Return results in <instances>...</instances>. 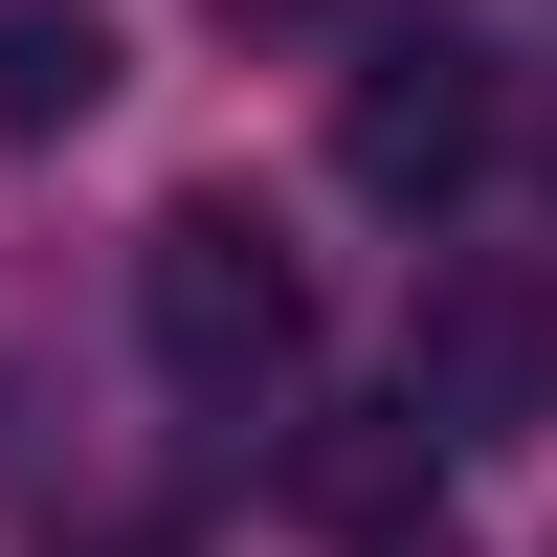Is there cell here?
<instances>
[{
    "label": "cell",
    "instance_id": "obj_2",
    "mask_svg": "<svg viewBox=\"0 0 557 557\" xmlns=\"http://www.w3.org/2000/svg\"><path fill=\"white\" fill-rule=\"evenodd\" d=\"M401 401H424V446H513V424H557V268H513V246L424 268Z\"/></svg>",
    "mask_w": 557,
    "mask_h": 557
},
{
    "label": "cell",
    "instance_id": "obj_4",
    "mask_svg": "<svg viewBox=\"0 0 557 557\" xmlns=\"http://www.w3.org/2000/svg\"><path fill=\"white\" fill-rule=\"evenodd\" d=\"M424 491H446L424 401H380V424H312V446H290V513H312V535H357V557H380V535H424Z\"/></svg>",
    "mask_w": 557,
    "mask_h": 557
},
{
    "label": "cell",
    "instance_id": "obj_6",
    "mask_svg": "<svg viewBox=\"0 0 557 557\" xmlns=\"http://www.w3.org/2000/svg\"><path fill=\"white\" fill-rule=\"evenodd\" d=\"M223 23H312V0H223Z\"/></svg>",
    "mask_w": 557,
    "mask_h": 557
},
{
    "label": "cell",
    "instance_id": "obj_3",
    "mask_svg": "<svg viewBox=\"0 0 557 557\" xmlns=\"http://www.w3.org/2000/svg\"><path fill=\"white\" fill-rule=\"evenodd\" d=\"M469 157H491V45H469V23H357V67H335V178H357V201H446Z\"/></svg>",
    "mask_w": 557,
    "mask_h": 557
},
{
    "label": "cell",
    "instance_id": "obj_1",
    "mask_svg": "<svg viewBox=\"0 0 557 557\" xmlns=\"http://www.w3.org/2000/svg\"><path fill=\"white\" fill-rule=\"evenodd\" d=\"M134 335H157L178 401H290V380H312V246L201 178V201L134 223Z\"/></svg>",
    "mask_w": 557,
    "mask_h": 557
},
{
    "label": "cell",
    "instance_id": "obj_5",
    "mask_svg": "<svg viewBox=\"0 0 557 557\" xmlns=\"http://www.w3.org/2000/svg\"><path fill=\"white\" fill-rule=\"evenodd\" d=\"M89 89H112V23L23 0V23H0V134H89Z\"/></svg>",
    "mask_w": 557,
    "mask_h": 557
}]
</instances>
